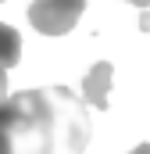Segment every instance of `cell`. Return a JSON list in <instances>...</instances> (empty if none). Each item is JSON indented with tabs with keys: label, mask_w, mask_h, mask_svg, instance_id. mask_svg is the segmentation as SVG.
<instances>
[{
	"label": "cell",
	"mask_w": 150,
	"mask_h": 154,
	"mask_svg": "<svg viewBox=\"0 0 150 154\" xmlns=\"http://www.w3.org/2000/svg\"><path fill=\"white\" fill-rule=\"evenodd\" d=\"M93 125L68 86L7 93L0 104V154H86Z\"/></svg>",
	"instance_id": "obj_1"
},
{
	"label": "cell",
	"mask_w": 150,
	"mask_h": 154,
	"mask_svg": "<svg viewBox=\"0 0 150 154\" xmlns=\"http://www.w3.org/2000/svg\"><path fill=\"white\" fill-rule=\"evenodd\" d=\"M82 11H86V0H32L29 22L43 36H64L75 29Z\"/></svg>",
	"instance_id": "obj_2"
},
{
	"label": "cell",
	"mask_w": 150,
	"mask_h": 154,
	"mask_svg": "<svg viewBox=\"0 0 150 154\" xmlns=\"http://www.w3.org/2000/svg\"><path fill=\"white\" fill-rule=\"evenodd\" d=\"M111 75L114 68L107 65V61H97L89 72H86V79H82V104H89V108H97V111H107V93H111Z\"/></svg>",
	"instance_id": "obj_3"
},
{
	"label": "cell",
	"mask_w": 150,
	"mask_h": 154,
	"mask_svg": "<svg viewBox=\"0 0 150 154\" xmlns=\"http://www.w3.org/2000/svg\"><path fill=\"white\" fill-rule=\"evenodd\" d=\"M18 54H22V36H18V29H11V25L0 22V68H14V65H18Z\"/></svg>",
	"instance_id": "obj_4"
},
{
	"label": "cell",
	"mask_w": 150,
	"mask_h": 154,
	"mask_svg": "<svg viewBox=\"0 0 150 154\" xmlns=\"http://www.w3.org/2000/svg\"><path fill=\"white\" fill-rule=\"evenodd\" d=\"M4 97H7V68H0V104H4Z\"/></svg>",
	"instance_id": "obj_5"
},
{
	"label": "cell",
	"mask_w": 150,
	"mask_h": 154,
	"mask_svg": "<svg viewBox=\"0 0 150 154\" xmlns=\"http://www.w3.org/2000/svg\"><path fill=\"white\" fill-rule=\"evenodd\" d=\"M140 29H150V14H140Z\"/></svg>",
	"instance_id": "obj_6"
},
{
	"label": "cell",
	"mask_w": 150,
	"mask_h": 154,
	"mask_svg": "<svg viewBox=\"0 0 150 154\" xmlns=\"http://www.w3.org/2000/svg\"><path fill=\"white\" fill-rule=\"evenodd\" d=\"M132 154H150V143H140V147H136Z\"/></svg>",
	"instance_id": "obj_7"
},
{
	"label": "cell",
	"mask_w": 150,
	"mask_h": 154,
	"mask_svg": "<svg viewBox=\"0 0 150 154\" xmlns=\"http://www.w3.org/2000/svg\"><path fill=\"white\" fill-rule=\"evenodd\" d=\"M132 7H150V0H129Z\"/></svg>",
	"instance_id": "obj_8"
}]
</instances>
